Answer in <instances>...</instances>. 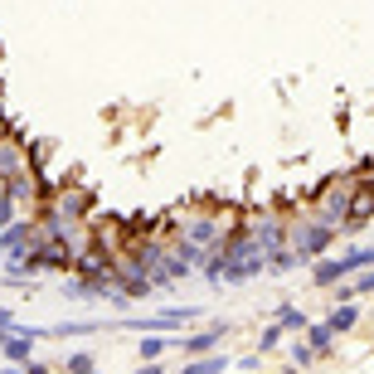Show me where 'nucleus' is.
I'll use <instances>...</instances> for the list:
<instances>
[{
  "instance_id": "1",
  "label": "nucleus",
  "mask_w": 374,
  "mask_h": 374,
  "mask_svg": "<svg viewBox=\"0 0 374 374\" xmlns=\"http://www.w3.org/2000/svg\"><path fill=\"white\" fill-rule=\"evenodd\" d=\"M365 263H374V253H370V248H355V253L336 258V263H321L316 277H321V282H341L346 272H355V267H365Z\"/></svg>"
},
{
  "instance_id": "2",
  "label": "nucleus",
  "mask_w": 374,
  "mask_h": 374,
  "mask_svg": "<svg viewBox=\"0 0 374 374\" xmlns=\"http://www.w3.org/2000/svg\"><path fill=\"white\" fill-rule=\"evenodd\" d=\"M350 326H355V306H341L336 316L326 321V331H331V336H336V331H350Z\"/></svg>"
},
{
  "instance_id": "3",
  "label": "nucleus",
  "mask_w": 374,
  "mask_h": 374,
  "mask_svg": "<svg viewBox=\"0 0 374 374\" xmlns=\"http://www.w3.org/2000/svg\"><path fill=\"white\" fill-rule=\"evenodd\" d=\"M5 350H10V360H25V355H29V341H5Z\"/></svg>"
},
{
  "instance_id": "4",
  "label": "nucleus",
  "mask_w": 374,
  "mask_h": 374,
  "mask_svg": "<svg viewBox=\"0 0 374 374\" xmlns=\"http://www.w3.org/2000/svg\"><path fill=\"white\" fill-rule=\"evenodd\" d=\"M350 292H374V272H370V277H360V282H355Z\"/></svg>"
},
{
  "instance_id": "5",
  "label": "nucleus",
  "mask_w": 374,
  "mask_h": 374,
  "mask_svg": "<svg viewBox=\"0 0 374 374\" xmlns=\"http://www.w3.org/2000/svg\"><path fill=\"white\" fill-rule=\"evenodd\" d=\"M141 374H160V370H156V365H146V370H141Z\"/></svg>"
}]
</instances>
